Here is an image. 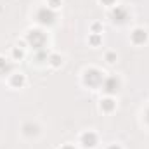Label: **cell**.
<instances>
[{"label":"cell","instance_id":"cell-7","mask_svg":"<svg viewBox=\"0 0 149 149\" xmlns=\"http://www.w3.org/2000/svg\"><path fill=\"white\" fill-rule=\"evenodd\" d=\"M113 17H114V21H123V19L127 17V12H125L123 9H120V7H116V9L113 10Z\"/></svg>","mask_w":149,"mask_h":149},{"label":"cell","instance_id":"cell-13","mask_svg":"<svg viewBox=\"0 0 149 149\" xmlns=\"http://www.w3.org/2000/svg\"><path fill=\"white\" fill-rule=\"evenodd\" d=\"M90 42H92L94 45H97V43H99V37H97V35H95V37H92V38H90Z\"/></svg>","mask_w":149,"mask_h":149},{"label":"cell","instance_id":"cell-4","mask_svg":"<svg viewBox=\"0 0 149 149\" xmlns=\"http://www.w3.org/2000/svg\"><path fill=\"white\" fill-rule=\"evenodd\" d=\"M81 142H83V146H87V148H94V146H95V135H94L92 132L83 134V135H81Z\"/></svg>","mask_w":149,"mask_h":149},{"label":"cell","instance_id":"cell-17","mask_svg":"<svg viewBox=\"0 0 149 149\" xmlns=\"http://www.w3.org/2000/svg\"><path fill=\"white\" fill-rule=\"evenodd\" d=\"M109 149H120V148H118V146H111Z\"/></svg>","mask_w":149,"mask_h":149},{"label":"cell","instance_id":"cell-18","mask_svg":"<svg viewBox=\"0 0 149 149\" xmlns=\"http://www.w3.org/2000/svg\"><path fill=\"white\" fill-rule=\"evenodd\" d=\"M63 149H73V148L71 146H66V148H63Z\"/></svg>","mask_w":149,"mask_h":149},{"label":"cell","instance_id":"cell-1","mask_svg":"<svg viewBox=\"0 0 149 149\" xmlns=\"http://www.w3.org/2000/svg\"><path fill=\"white\" fill-rule=\"evenodd\" d=\"M43 40H45V37H43V33L42 31H30V35H28V42L35 47V49H40L42 45H43Z\"/></svg>","mask_w":149,"mask_h":149},{"label":"cell","instance_id":"cell-11","mask_svg":"<svg viewBox=\"0 0 149 149\" xmlns=\"http://www.w3.org/2000/svg\"><path fill=\"white\" fill-rule=\"evenodd\" d=\"M49 3H50V7H52V9H56V7H59V5H61V2H59V0H49Z\"/></svg>","mask_w":149,"mask_h":149},{"label":"cell","instance_id":"cell-12","mask_svg":"<svg viewBox=\"0 0 149 149\" xmlns=\"http://www.w3.org/2000/svg\"><path fill=\"white\" fill-rule=\"evenodd\" d=\"M59 63H61V59H59L57 56H52V64H56V66H57Z\"/></svg>","mask_w":149,"mask_h":149},{"label":"cell","instance_id":"cell-9","mask_svg":"<svg viewBox=\"0 0 149 149\" xmlns=\"http://www.w3.org/2000/svg\"><path fill=\"white\" fill-rule=\"evenodd\" d=\"M9 70H10V64H9V63H5V59H2V57H0V71H2V73H5V71H9Z\"/></svg>","mask_w":149,"mask_h":149},{"label":"cell","instance_id":"cell-2","mask_svg":"<svg viewBox=\"0 0 149 149\" xmlns=\"http://www.w3.org/2000/svg\"><path fill=\"white\" fill-rule=\"evenodd\" d=\"M101 80H102V76H101L99 71H95V70H90V71L85 73V83H88V85H92V87L99 85Z\"/></svg>","mask_w":149,"mask_h":149},{"label":"cell","instance_id":"cell-8","mask_svg":"<svg viewBox=\"0 0 149 149\" xmlns=\"http://www.w3.org/2000/svg\"><path fill=\"white\" fill-rule=\"evenodd\" d=\"M101 108H102V109H106V111H111L113 108H114V102H113L111 99H106V101H102Z\"/></svg>","mask_w":149,"mask_h":149},{"label":"cell","instance_id":"cell-14","mask_svg":"<svg viewBox=\"0 0 149 149\" xmlns=\"http://www.w3.org/2000/svg\"><path fill=\"white\" fill-rule=\"evenodd\" d=\"M14 56H16V57H21V56H23V52H21V50H17V49H16V50H14Z\"/></svg>","mask_w":149,"mask_h":149},{"label":"cell","instance_id":"cell-6","mask_svg":"<svg viewBox=\"0 0 149 149\" xmlns=\"http://www.w3.org/2000/svg\"><path fill=\"white\" fill-rule=\"evenodd\" d=\"M118 88V81H116V78H109V80H106V83H104V90L106 92H114Z\"/></svg>","mask_w":149,"mask_h":149},{"label":"cell","instance_id":"cell-16","mask_svg":"<svg viewBox=\"0 0 149 149\" xmlns=\"http://www.w3.org/2000/svg\"><path fill=\"white\" fill-rule=\"evenodd\" d=\"M104 3H113V0H102Z\"/></svg>","mask_w":149,"mask_h":149},{"label":"cell","instance_id":"cell-19","mask_svg":"<svg viewBox=\"0 0 149 149\" xmlns=\"http://www.w3.org/2000/svg\"><path fill=\"white\" fill-rule=\"evenodd\" d=\"M148 120H149V113H148Z\"/></svg>","mask_w":149,"mask_h":149},{"label":"cell","instance_id":"cell-15","mask_svg":"<svg viewBox=\"0 0 149 149\" xmlns=\"http://www.w3.org/2000/svg\"><path fill=\"white\" fill-rule=\"evenodd\" d=\"M108 61H109V63L114 61V54H108Z\"/></svg>","mask_w":149,"mask_h":149},{"label":"cell","instance_id":"cell-5","mask_svg":"<svg viewBox=\"0 0 149 149\" xmlns=\"http://www.w3.org/2000/svg\"><path fill=\"white\" fill-rule=\"evenodd\" d=\"M146 31L144 30H135L134 33H132V40L135 42V43H144L146 42Z\"/></svg>","mask_w":149,"mask_h":149},{"label":"cell","instance_id":"cell-10","mask_svg":"<svg viewBox=\"0 0 149 149\" xmlns=\"http://www.w3.org/2000/svg\"><path fill=\"white\" fill-rule=\"evenodd\" d=\"M23 81H24V78H23V74H16V76H12V83L14 85H23Z\"/></svg>","mask_w":149,"mask_h":149},{"label":"cell","instance_id":"cell-3","mask_svg":"<svg viewBox=\"0 0 149 149\" xmlns=\"http://www.w3.org/2000/svg\"><path fill=\"white\" fill-rule=\"evenodd\" d=\"M38 21L42 23V24H50L52 21H54V12L50 10V9H42V10H38Z\"/></svg>","mask_w":149,"mask_h":149}]
</instances>
